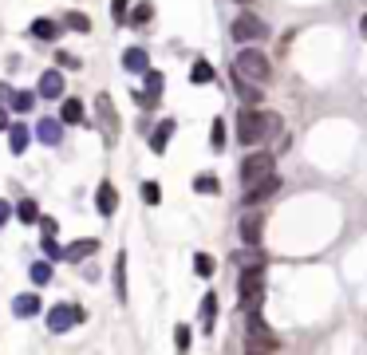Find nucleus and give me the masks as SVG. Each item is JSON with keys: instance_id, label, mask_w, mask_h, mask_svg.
<instances>
[{"instance_id": "26", "label": "nucleus", "mask_w": 367, "mask_h": 355, "mask_svg": "<svg viewBox=\"0 0 367 355\" xmlns=\"http://www.w3.org/2000/svg\"><path fill=\"white\" fill-rule=\"evenodd\" d=\"M150 20H154V4H150V0L135 4V13H131V24H135V28H147Z\"/></svg>"}, {"instance_id": "5", "label": "nucleus", "mask_w": 367, "mask_h": 355, "mask_svg": "<svg viewBox=\"0 0 367 355\" xmlns=\"http://www.w3.org/2000/svg\"><path fill=\"white\" fill-rule=\"evenodd\" d=\"M87 312L79 304H51L48 308V331H56V336H63V331H72L75 324H83Z\"/></svg>"}, {"instance_id": "40", "label": "nucleus", "mask_w": 367, "mask_h": 355, "mask_svg": "<svg viewBox=\"0 0 367 355\" xmlns=\"http://www.w3.org/2000/svg\"><path fill=\"white\" fill-rule=\"evenodd\" d=\"M60 63H63V67H79V60H75V56H67V51H60Z\"/></svg>"}, {"instance_id": "4", "label": "nucleus", "mask_w": 367, "mask_h": 355, "mask_svg": "<svg viewBox=\"0 0 367 355\" xmlns=\"http://www.w3.org/2000/svg\"><path fill=\"white\" fill-rule=\"evenodd\" d=\"M272 166H277V162H272L269 150H257V154H249V158L241 162V185H245V190H253L257 182L272 178V174H277Z\"/></svg>"}, {"instance_id": "11", "label": "nucleus", "mask_w": 367, "mask_h": 355, "mask_svg": "<svg viewBox=\"0 0 367 355\" xmlns=\"http://www.w3.org/2000/svg\"><path fill=\"white\" fill-rule=\"evenodd\" d=\"M158 99H162V72H147V91L138 95V107L154 110L158 107Z\"/></svg>"}, {"instance_id": "41", "label": "nucleus", "mask_w": 367, "mask_h": 355, "mask_svg": "<svg viewBox=\"0 0 367 355\" xmlns=\"http://www.w3.org/2000/svg\"><path fill=\"white\" fill-rule=\"evenodd\" d=\"M0 99H4V107L13 103V87H8V83H0Z\"/></svg>"}, {"instance_id": "22", "label": "nucleus", "mask_w": 367, "mask_h": 355, "mask_svg": "<svg viewBox=\"0 0 367 355\" xmlns=\"http://www.w3.org/2000/svg\"><path fill=\"white\" fill-rule=\"evenodd\" d=\"M87 115H83V103L79 99H63V110H60V123L63 126H75V123H83Z\"/></svg>"}, {"instance_id": "29", "label": "nucleus", "mask_w": 367, "mask_h": 355, "mask_svg": "<svg viewBox=\"0 0 367 355\" xmlns=\"http://www.w3.org/2000/svg\"><path fill=\"white\" fill-rule=\"evenodd\" d=\"M8 107L20 110V115L32 110V107H36V91H13V103H8Z\"/></svg>"}, {"instance_id": "17", "label": "nucleus", "mask_w": 367, "mask_h": 355, "mask_svg": "<svg viewBox=\"0 0 367 355\" xmlns=\"http://www.w3.org/2000/svg\"><path fill=\"white\" fill-rule=\"evenodd\" d=\"M99 253V241L95 237H83V241H72L63 249V261H83V257H95Z\"/></svg>"}, {"instance_id": "39", "label": "nucleus", "mask_w": 367, "mask_h": 355, "mask_svg": "<svg viewBox=\"0 0 367 355\" xmlns=\"http://www.w3.org/2000/svg\"><path fill=\"white\" fill-rule=\"evenodd\" d=\"M13 213H16V209L8 206V201H0V225H8V217H13Z\"/></svg>"}, {"instance_id": "15", "label": "nucleus", "mask_w": 367, "mask_h": 355, "mask_svg": "<svg viewBox=\"0 0 367 355\" xmlns=\"http://www.w3.org/2000/svg\"><path fill=\"white\" fill-rule=\"evenodd\" d=\"M122 67L135 75H147L150 72V60H147V48H127L122 51Z\"/></svg>"}, {"instance_id": "28", "label": "nucleus", "mask_w": 367, "mask_h": 355, "mask_svg": "<svg viewBox=\"0 0 367 355\" xmlns=\"http://www.w3.org/2000/svg\"><path fill=\"white\" fill-rule=\"evenodd\" d=\"M233 87H237V95L245 99V103H249V107H253V103H261V91L253 83H245L241 75H233Z\"/></svg>"}, {"instance_id": "7", "label": "nucleus", "mask_w": 367, "mask_h": 355, "mask_svg": "<svg viewBox=\"0 0 367 355\" xmlns=\"http://www.w3.org/2000/svg\"><path fill=\"white\" fill-rule=\"evenodd\" d=\"M233 40H269V24L253 13H241L233 20Z\"/></svg>"}, {"instance_id": "37", "label": "nucleus", "mask_w": 367, "mask_h": 355, "mask_svg": "<svg viewBox=\"0 0 367 355\" xmlns=\"http://www.w3.org/2000/svg\"><path fill=\"white\" fill-rule=\"evenodd\" d=\"M44 257L48 261H63V249L56 245V237H44Z\"/></svg>"}, {"instance_id": "9", "label": "nucleus", "mask_w": 367, "mask_h": 355, "mask_svg": "<svg viewBox=\"0 0 367 355\" xmlns=\"http://www.w3.org/2000/svg\"><path fill=\"white\" fill-rule=\"evenodd\" d=\"M237 229H241V241H245V245L257 249L261 245V229H265V217H261V213H245Z\"/></svg>"}, {"instance_id": "23", "label": "nucleus", "mask_w": 367, "mask_h": 355, "mask_svg": "<svg viewBox=\"0 0 367 355\" xmlns=\"http://www.w3.org/2000/svg\"><path fill=\"white\" fill-rule=\"evenodd\" d=\"M32 36L36 40H60V24H56L51 16H40V20H32Z\"/></svg>"}, {"instance_id": "27", "label": "nucleus", "mask_w": 367, "mask_h": 355, "mask_svg": "<svg viewBox=\"0 0 367 355\" xmlns=\"http://www.w3.org/2000/svg\"><path fill=\"white\" fill-rule=\"evenodd\" d=\"M28 276H32V284H36V288H44V284L51 281V261H36V265L28 269Z\"/></svg>"}, {"instance_id": "24", "label": "nucleus", "mask_w": 367, "mask_h": 355, "mask_svg": "<svg viewBox=\"0 0 367 355\" xmlns=\"http://www.w3.org/2000/svg\"><path fill=\"white\" fill-rule=\"evenodd\" d=\"M190 83H213V63L194 60V67H190Z\"/></svg>"}, {"instance_id": "31", "label": "nucleus", "mask_w": 367, "mask_h": 355, "mask_svg": "<svg viewBox=\"0 0 367 355\" xmlns=\"http://www.w3.org/2000/svg\"><path fill=\"white\" fill-rule=\"evenodd\" d=\"M194 190H197V194H218L221 182L213 178V174H197V178H194Z\"/></svg>"}, {"instance_id": "10", "label": "nucleus", "mask_w": 367, "mask_h": 355, "mask_svg": "<svg viewBox=\"0 0 367 355\" xmlns=\"http://www.w3.org/2000/svg\"><path fill=\"white\" fill-rule=\"evenodd\" d=\"M36 138L44 142V147H60L63 142V123L60 119H40L36 123Z\"/></svg>"}, {"instance_id": "25", "label": "nucleus", "mask_w": 367, "mask_h": 355, "mask_svg": "<svg viewBox=\"0 0 367 355\" xmlns=\"http://www.w3.org/2000/svg\"><path fill=\"white\" fill-rule=\"evenodd\" d=\"M194 272L202 276V281H209V276L218 272V261L209 257V253H194Z\"/></svg>"}, {"instance_id": "3", "label": "nucleus", "mask_w": 367, "mask_h": 355, "mask_svg": "<svg viewBox=\"0 0 367 355\" xmlns=\"http://www.w3.org/2000/svg\"><path fill=\"white\" fill-rule=\"evenodd\" d=\"M233 72L241 75L245 83L265 87L272 79V63H269V56H265L261 48H241L237 51V60H233Z\"/></svg>"}, {"instance_id": "1", "label": "nucleus", "mask_w": 367, "mask_h": 355, "mask_svg": "<svg viewBox=\"0 0 367 355\" xmlns=\"http://www.w3.org/2000/svg\"><path fill=\"white\" fill-rule=\"evenodd\" d=\"M281 131V115H272V110H257V107H249L237 115V138L241 142H261V138H269Z\"/></svg>"}, {"instance_id": "14", "label": "nucleus", "mask_w": 367, "mask_h": 355, "mask_svg": "<svg viewBox=\"0 0 367 355\" xmlns=\"http://www.w3.org/2000/svg\"><path fill=\"white\" fill-rule=\"evenodd\" d=\"M40 99H60L63 95V75L51 67V72H44L40 75V91H36Z\"/></svg>"}, {"instance_id": "36", "label": "nucleus", "mask_w": 367, "mask_h": 355, "mask_svg": "<svg viewBox=\"0 0 367 355\" xmlns=\"http://www.w3.org/2000/svg\"><path fill=\"white\" fill-rule=\"evenodd\" d=\"M127 4H131V0H111V16H115V24H122V20H131V13H127Z\"/></svg>"}, {"instance_id": "35", "label": "nucleus", "mask_w": 367, "mask_h": 355, "mask_svg": "<svg viewBox=\"0 0 367 355\" xmlns=\"http://www.w3.org/2000/svg\"><path fill=\"white\" fill-rule=\"evenodd\" d=\"M174 343H178V355L190 352V328H186V324H178V328H174Z\"/></svg>"}, {"instance_id": "12", "label": "nucleus", "mask_w": 367, "mask_h": 355, "mask_svg": "<svg viewBox=\"0 0 367 355\" xmlns=\"http://www.w3.org/2000/svg\"><path fill=\"white\" fill-rule=\"evenodd\" d=\"M95 206H99V213H103V217H111V213L119 209V190H115V182H99Z\"/></svg>"}, {"instance_id": "32", "label": "nucleus", "mask_w": 367, "mask_h": 355, "mask_svg": "<svg viewBox=\"0 0 367 355\" xmlns=\"http://www.w3.org/2000/svg\"><path fill=\"white\" fill-rule=\"evenodd\" d=\"M63 24L72 28V32H91V20H87L83 13H67L63 16Z\"/></svg>"}, {"instance_id": "43", "label": "nucleus", "mask_w": 367, "mask_h": 355, "mask_svg": "<svg viewBox=\"0 0 367 355\" xmlns=\"http://www.w3.org/2000/svg\"><path fill=\"white\" fill-rule=\"evenodd\" d=\"M245 355H272V352H265V347H245Z\"/></svg>"}, {"instance_id": "20", "label": "nucleus", "mask_w": 367, "mask_h": 355, "mask_svg": "<svg viewBox=\"0 0 367 355\" xmlns=\"http://www.w3.org/2000/svg\"><path fill=\"white\" fill-rule=\"evenodd\" d=\"M213 324H218V292H206L202 296V331H213Z\"/></svg>"}, {"instance_id": "13", "label": "nucleus", "mask_w": 367, "mask_h": 355, "mask_svg": "<svg viewBox=\"0 0 367 355\" xmlns=\"http://www.w3.org/2000/svg\"><path fill=\"white\" fill-rule=\"evenodd\" d=\"M277 190H281V178L272 174V178H265V182H257L253 190H245V201H249V206H261V201H265V197H272Z\"/></svg>"}, {"instance_id": "19", "label": "nucleus", "mask_w": 367, "mask_h": 355, "mask_svg": "<svg viewBox=\"0 0 367 355\" xmlns=\"http://www.w3.org/2000/svg\"><path fill=\"white\" fill-rule=\"evenodd\" d=\"M32 135H36V131H28V126H8V150H13V154H24L28 150V142H32Z\"/></svg>"}, {"instance_id": "44", "label": "nucleus", "mask_w": 367, "mask_h": 355, "mask_svg": "<svg viewBox=\"0 0 367 355\" xmlns=\"http://www.w3.org/2000/svg\"><path fill=\"white\" fill-rule=\"evenodd\" d=\"M359 32H364V36H367V13L359 16Z\"/></svg>"}, {"instance_id": "45", "label": "nucleus", "mask_w": 367, "mask_h": 355, "mask_svg": "<svg viewBox=\"0 0 367 355\" xmlns=\"http://www.w3.org/2000/svg\"><path fill=\"white\" fill-rule=\"evenodd\" d=\"M237 4H253V0H237Z\"/></svg>"}, {"instance_id": "42", "label": "nucleus", "mask_w": 367, "mask_h": 355, "mask_svg": "<svg viewBox=\"0 0 367 355\" xmlns=\"http://www.w3.org/2000/svg\"><path fill=\"white\" fill-rule=\"evenodd\" d=\"M8 126H13V123H8V110L0 107V131H8Z\"/></svg>"}, {"instance_id": "2", "label": "nucleus", "mask_w": 367, "mask_h": 355, "mask_svg": "<svg viewBox=\"0 0 367 355\" xmlns=\"http://www.w3.org/2000/svg\"><path fill=\"white\" fill-rule=\"evenodd\" d=\"M237 304L249 312V316H257L261 304H265V265H253V269H237Z\"/></svg>"}, {"instance_id": "18", "label": "nucleus", "mask_w": 367, "mask_h": 355, "mask_svg": "<svg viewBox=\"0 0 367 355\" xmlns=\"http://www.w3.org/2000/svg\"><path fill=\"white\" fill-rule=\"evenodd\" d=\"M40 312V296L36 292H20V296H13V316H36Z\"/></svg>"}, {"instance_id": "8", "label": "nucleus", "mask_w": 367, "mask_h": 355, "mask_svg": "<svg viewBox=\"0 0 367 355\" xmlns=\"http://www.w3.org/2000/svg\"><path fill=\"white\" fill-rule=\"evenodd\" d=\"M95 115H99V131H103V138H107V142H115V138H119V115H115L111 95H99L95 99Z\"/></svg>"}, {"instance_id": "30", "label": "nucleus", "mask_w": 367, "mask_h": 355, "mask_svg": "<svg viewBox=\"0 0 367 355\" xmlns=\"http://www.w3.org/2000/svg\"><path fill=\"white\" fill-rule=\"evenodd\" d=\"M16 217L32 225V221H40V206L32 201V197H20V206H16Z\"/></svg>"}, {"instance_id": "34", "label": "nucleus", "mask_w": 367, "mask_h": 355, "mask_svg": "<svg viewBox=\"0 0 367 355\" xmlns=\"http://www.w3.org/2000/svg\"><path fill=\"white\" fill-rule=\"evenodd\" d=\"M209 147H213V150H225V123H221V119H213V135H209Z\"/></svg>"}, {"instance_id": "6", "label": "nucleus", "mask_w": 367, "mask_h": 355, "mask_svg": "<svg viewBox=\"0 0 367 355\" xmlns=\"http://www.w3.org/2000/svg\"><path fill=\"white\" fill-rule=\"evenodd\" d=\"M245 340H249V347H265V352H277V331H272L269 324L261 320V312L245 320Z\"/></svg>"}, {"instance_id": "38", "label": "nucleus", "mask_w": 367, "mask_h": 355, "mask_svg": "<svg viewBox=\"0 0 367 355\" xmlns=\"http://www.w3.org/2000/svg\"><path fill=\"white\" fill-rule=\"evenodd\" d=\"M40 229H44V237H56V233H60V221L56 217H40Z\"/></svg>"}, {"instance_id": "21", "label": "nucleus", "mask_w": 367, "mask_h": 355, "mask_svg": "<svg viewBox=\"0 0 367 355\" xmlns=\"http://www.w3.org/2000/svg\"><path fill=\"white\" fill-rule=\"evenodd\" d=\"M115 296H119V304L131 300V292H127V253L115 257Z\"/></svg>"}, {"instance_id": "33", "label": "nucleus", "mask_w": 367, "mask_h": 355, "mask_svg": "<svg viewBox=\"0 0 367 355\" xmlns=\"http://www.w3.org/2000/svg\"><path fill=\"white\" fill-rule=\"evenodd\" d=\"M138 194H142V201H147V206H158V201H162V185L158 182H142V190H138Z\"/></svg>"}, {"instance_id": "16", "label": "nucleus", "mask_w": 367, "mask_h": 355, "mask_svg": "<svg viewBox=\"0 0 367 355\" xmlns=\"http://www.w3.org/2000/svg\"><path fill=\"white\" fill-rule=\"evenodd\" d=\"M174 131H178V123H174V119H162V123L154 126V131H150V150H154V154H162Z\"/></svg>"}]
</instances>
